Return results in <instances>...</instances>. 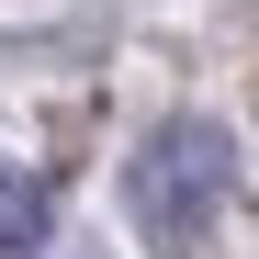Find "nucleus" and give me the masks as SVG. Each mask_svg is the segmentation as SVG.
<instances>
[{"mask_svg":"<svg viewBox=\"0 0 259 259\" xmlns=\"http://www.w3.org/2000/svg\"><path fill=\"white\" fill-rule=\"evenodd\" d=\"M226 192H237V136L214 113H169L124 169V214L158 259H203L214 226H226Z\"/></svg>","mask_w":259,"mask_h":259,"instance_id":"1","label":"nucleus"},{"mask_svg":"<svg viewBox=\"0 0 259 259\" xmlns=\"http://www.w3.org/2000/svg\"><path fill=\"white\" fill-rule=\"evenodd\" d=\"M46 226H57V192L34 181V169H0V259L46 248Z\"/></svg>","mask_w":259,"mask_h":259,"instance_id":"2","label":"nucleus"}]
</instances>
